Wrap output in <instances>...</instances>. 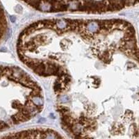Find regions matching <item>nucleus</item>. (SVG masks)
<instances>
[]
</instances>
